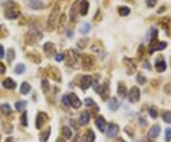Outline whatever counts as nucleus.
Returning <instances> with one entry per match:
<instances>
[{"label": "nucleus", "mask_w": 171, "mask_h": 142, "mask_svg": "<svg viewBox=\"0 0 171 142\" xmlns=\"http://www.w3.org/2000/svg\"><path fill=\"white\" fill-rule=\"evenodd\" d=\"M62 102H63L66 106L70 105V98H68V95H64V96H63V97H62Z\"/></svg>", "instance_id": "79ce46f5"}, {"label": "nucleus", "mask_w": 171, "mask_h": 142, "mask_svg": "<svg viewBox=\"0 0 171 142\" xmlns=\"http://www.w3.org/2000/svg\"><path fill=\"white\" fill-rule=\"evenodd\" d=\"M162 117L165 123H171V113L170 112H165L163 113Z\"/></svg>", "instance_id": "c756f323"}, {"label": "nucleus", "mask_w": 171, "mask_h": 142, "mask_svg": "<svg viewBox=\"0 0 171 142\" xmlns=\"http://www.w3.org/2000/svg\"><path fill=\"white\" fill-rule=\"evenodd\" d=\"M85 104L87 106H91V105H94V101L91 98H86L85 99Z\"/></svg>", "instance_id": "c03bdc74"}, {"label": "nucleus", "mask_w": 171, "mask_h": 142, "mask_svg": "<svg viewBox=\"0 0 171 142\" xmlns=\"http://www.w3.org/2000/svg\"><path fill=\"white\" fill-rule=\"evenodd\" d=\"M66 15H63L62 16H61V18H60V25H59V27L60 28H62V26L64 27L65 26V24H66Z\"/></svg>", "instance_id": "37998d69"}, {"label": "nucleus", "mask_w": 171, "mask_h": 142, "mask_svg": "<svg viewBox=\"0 0 171 142\" xmlns=\"http://www.w3.org/2000/svg\"><path fill=\"white\" fill-rule=\"evenodd\" d=\"M93 58L94 57H92L88 54L84 55L83 60H82V62H83L84 69H86V70H90V69L93 67V65H94V59Z\"/></svg>", "instance_id": "39448f33"}, {"label": "nucleus", "mask_w": 171, "mask_h": 142, "mask_svg": "<svg viewBox=\"0 0 171 142\" xmlns=\"http://www.w3.org/2000/svg\"><path fill=\"white\" fill-rule=\"evenodd\" d=\"M124 62H125V64L126 65V67H128V74H132L133 72L136 71V63H135V61L133 59H130V58H128V57H125Z\"/></svg>", "instance_id": "0eeeda50"}, {"label": "nucleus", "mask_w": 171, "mask_h": 142, "mask_svg": "<svg viewBox=\"0 0 171 142\" xmlns=\"http://www.w3.org/2000/svg\"><path fill=\"white\" fill-rule=\"evenodd\" d=\"M21 123L22 125L24 127H27L28 126V120H27V112H25L22 115V117H21Z\"/></svg>", "instance_id": "58836bf2"}, {"label": "nucleus", "mask_w": 171, "mask_h": 142, "mask_svg": "<svg viewBox=\"0 0 171 142\" xmlns=\"http://www.w3.org/2000/svg\"><path fill=\"white\" fill-rule=\"evenodd\" d=\"M102 19V15H101V12L100 10H97L96 13H95V15L93 16V20H95V21H100V20Z\"/></svg>", "instance_id": "a19ab883"}, {"label": "nucleus", "mask_w": 171, "mask_h": 142, "mask_svg": "<svg viewBox=\"0 0 171 142\" xmlns=\"http://www.w3.org/2000/svg\"><path fill=\"white\" fill-rule=\"evenodd\" d=\"M95 123H96V126L98 127V129L100 130L102 133H103V132H105L107 122H105V120L104 119V117H103V116L98 117V119H96V122H95Z\"/></svg>", "instance_id": "a211bd4d"}, {"label": "nucleus", "mask_w": 171, "mask_h": 142, "mask_svg": "<svg viewBox=\"0 0 171 142\" xmlns=\"http://www.w3.org/2000/svg\"><path fill=\"white\" fill-rule=\"evenodd\" d=\"M149 116L152 117V118H156L158 116V109L156 108L155 106H152L151 108L149 109Z\"/></svg>", "instance_id": "7c9ffc66"}, {"label": "nucleus", "mask_w": 171, "mask_h": 142, "mask_svg": "<svg viewBox=\"0 0 171 142\" xmlns=\"http://www.w3.org/2000/svg\"><path fill=\"white\" fill-rule=\"evenodd\" d=\"M88 121H90V115H88V112H83L81 113V116H80V119H79L80 124L82 126H85L88 123Z\"/></svg>", "instance_id": "aec40b11"}, {"label": "nucleus", "mask_w": 171, "mask_h": 142, "mask_svg": "<svg viewBox=\"0 0 171 142\" xmlns=\"http://www.w3.org/2000/svg\"><path fill=\"white\" fill-rule=\"evenodd\" d=\"M63 134L65 136V137L68 138V139H70L71 136H72V132H71L70 128L65 126L63 128Z\"/></svg>", "instance_id": "bb28decb"}, {"label": "nucleus", "mask_w": 171, "mask_h": 142, "mask_svg": "<svg viewBox=\"0 0 171 142\" xmlns=\"http://www.w3.org/2000/svg\"><path fill=\"white\" fill-rule=\"evenodd\" d=\"M159 24L167 34H171V18L169 17H163L159 19Z\"/></svg>", "instance_id": "7ed1b4c3"}, {"label": "nucleus", "mask_w": 171, "mask_h": 142, "mask_svg": "<svg viewBox=\"0 0 171 142\" xmlns=\"http://www.w3.org/2000/svg\"><path fill=\"white\" fill-rule=\"evenodd\" d=\"M5 16L8 19H16L19 16V12L16 11L13 8H10L9 10H7L5 13Z\"/></svg>", "instance_id": "2eb2a0df"}, {"label": "nucleus", "mask_w": 171, "mask_h": 142, "mask_svg": "<svg viewBox=\"0 0 171 142\" xmlns=\"http://www.w3.org/2000/svg\"><path fill=\"white\" fill-rule=\"evenodd\" d=\"M118 13H119V15L121 16H126V15H128L129 13H130V9H129L128 7H126V6L120 7V8L118 9Z\"/></svg>", "instance_id": "5701e85b"}, {"label": "nucleus", "mask_w": 171, "mask_h": 142, "mask_svg": "<svg viewBox=\"0 0 171 142\" xmlns=\"http://www.w3.org/2000/svg\"><path fill=\"white\" fill-rule=\"evenodd\" d=\"M88 9H90V3L88 0H82L79 5V11L81 15H88Z\"/></svg>", "instance_id": "f8f14e48"}, {"label": "nucleus", "mask_w": 171, "mask_h": 142, "mask_svg": "<svg viewBox=\"0 0 171 142\" xmlns=\"http://www.w3.org/2000/svg\"><path fill=\"white\" fill-rule=\"evenodd\" d=\"M48 119V115L45 113L41 112L38 113V116L36 117V128L37 129H40L42 128V126L44 125V123L46 122V120Z\"/></svg>", "instance_id": "1a4fd4ad"}, {"label": "nucleus", "mask_w": 171, "mask_h": 142, "mask_svg": "<svg viewBox=\"0 0 171 142\" xmlns=\"http://www.w3.org/2000/svg\"><path fill=\"white\" fill-rule=\"evenodd\" d=\"M165 9H166V8H165V6H163V8H162V7H161V8L158 10V11H157V13H162L163 12H165Z\"/></svg>", "instance_id": "09e8293b"}, {"label": "nucleus", "mask_w": 171, "mask_h": 142, "mask_svg": "<svg viewBox=\"0 0 171 142\" xmlns=\"http://www.w3.org/2000/svg\"><path fill=\"white\" fill-rule=\"evenodd\" d=\"M0 110L4 115H10L12 113V108L9 104H3V105L0 106Z\"/></svg>", "instance_id": "a878e982"}, {"label": "nucleus", "mask_w": 171, "mask_h": 142, "mask_svg": "<svg viewBox=\"0 0 171 142\" xmlns=\"http://www.w3.org/2000/svg\"><path fill=\"white\" fill-rule=\"evenodd\" d=\"M117 93H118V95L122 98H125L126 96V88H125V85L124 84V83L119 82Z\"/></svg>", "instance_id": "dca6fc26"}, {"label": "nucleus", "mask_w": 171, "mask_h": 142, "mask_svg": "<svg viewBox=\"0 0 171 142\" xmlns=\"http://www.w3.org/2000/svg\"><path fill=\"white\" fill-rule=\"evenodd\" d=\"M56 142H65V141L62 139V138H58V139L56 140Z\"/></svg>", "instance_id": "603ef678"}, {"label": "nucleus", "mask_w": 171, "mask_h": 142, "mask_svg": "<svg viewBox=\"0 0 171 142\" xmlns=\"http://www.w3.org/2000/svg\"><path fill=\"white\" fill-rule=\"evenodd\" d=\"M3 86L6 89H11L13 90L16 88V83L12 80V78H6L4 81H3Z\"/></svg>", "instance_id": "f3484780"}, {"label": "nucleus", "mask_w": 171, "mask_h": 142, "mask_svg": "<svg viewBox=\"0 0 171 142\" xmlns=\"http://www.w3.org/2000/svg\"><path fill=\"white\" fill-rule=\"evenodd\" d=\"M44 51H45V54H47V56H49V57L53 56L56 52L55 45L51 42H47L44 45Z\"/></svg>", "instance_id": "20e7f679"}, {"label": "nucleus", "mask_w": 171, "mask_h": 142, "mask_svg": "<svg viewBox=\"0 0 171 142\" xmlns=\"http://www.w3.org/2000/svg\"><path fill=\"white\" fill-rule=\"evenodd\" d=\"M30 91V85L27 82H23L21 87H20V93H23V95H27L29 93Z\"/></svg>", "instance_id": "b1692460"}, {"label": "nucleus", "mask_w": 171, "mask_h": 142, "mask_svg": "<svg viewBox=\"0 0 171 142\" xmlns=\"http://www.w3.org/2000/svg\"><path fill=\"white\" fill-rule=\"evenodd\" d=\"M160 132H161L160 126L159 125H154L148 132V137L150 138V139H155V138H157L159 136Z\"/></svg>", "instance_id": "9b49d317"}, {"label": "nucleus", "mask_w": 171, "mask_h": 142, "mask_svg": "<svg viewBox=\"0 0 171 142\" xmlns=\"http://www.w3.org/2000/svg\"><path fill=\"white\" fill-rule=\"evenodd\" d=\"M50 129L46 131L45 133H43L42 134H40V140L42 142H46L48 140V138L50 136Z\"/></svg>", "instance_id": "72a5a7b5"}, {"label": "nucleus", "mask_w": 171, "mask_h": 142, "mask_svg": "<svg viewBox=\"0 0 171 142\" xmlns=\"http://www.w3.org/2000/svg\"><path fill=\"white\" fill-rule=\"evenodd\" d=\"M95 139V134H94V132L91 131V130H88L87 134L84 137V141L85 142H93Z\"/></svg>", "instance_id": "4be33fe9"}, {"label": "nucleus", "mask_w": 171, "mask_h": 142, "mask_svg": "<svg viewBox=\"0 0 171 142\" xmlns=\"http://www.w3.org/2000/svg\"><path fill=\"white\" fill-rule=\"evenodd\" d=\"M6 142H13V138L12 137H8L6 139Z\"/></svg>", "instance_id": "3c124183"}, {"label": "nucleus", "mask_w": 171, "mask_h": 142, "mask_svg": "<svg viewBox=\"0 0 171 142\" xmlns=\"http://www.w3.org/2000/svg\"><path fill=\"white\" fill-rule=\"evenodd\" d=\"M29 7L32 10H40L44 8V4L40 0H30Z\"/></svg>", "instance_id": "4468645a"}, {"label": "nucleus", "mask_w": 171, "mask_h": 142, "mask_svg": "<svg viewBox=\"0 0 171 142\" xmlns=\"http://www.w3.org/2000/svg\"><path fill=\"white\" fill-rule=\"evenodd\" d=\"M92 83V77L90 75H85L81 80V88L83 90H87L91 85Z\"/></svg>", "instance_id": "ddd939ff"}, {"label": "nucleus", "mask_w": 171, "mask_h": 142, "mask_svg": "<svg viewBox=\"0 0 171 142\" xmlns=\"http://www.w3.org/2000/svg\"><path fill=\"white\" fill-rule=\"evenodd\" d=\"M8 58H7V60H8V62H11L14 59V57H15V53H14V51H13L12 49H9L8 50V56H7Z\"/></svg>", "instance_id": "2f4dec72"}, {"label": "nucleus", "mask_w": 171, "mask_h": 142, "mask_svg": "<svg viewBox=\"0 0 171 142\" xmlns=\"http://www.w3.org/2000/svg\"><path fill=\"white\" fill-rule=\"evenodd\" d=\"M26 106H27L26 101H18L15 103V109L18 111V112H22V111L26 108Z\"/></svg>", "instance_id": "cd10ccee"}, {"label": "nucleus", "mask_w": 171, "mask_h": 142, "mask_svg": "<svg viewBox=\"0 0 171 142\" xmlns=\"http://www.w3.org/2000/svg\"><path fill=\"white\" fill-rule=\"evenodd\" d=\"M139 122L142 124V125H146V121L143 120V118H140L139 119Z\"/></svg>", "instance_id": "8fccbe9b"}, {"label": "nucleus", "mask_w": 171, "mask_h": 142, "mask_svg": "<svg viewBox=\"0 0 171 142\" xmlns=\"http://www.w3.org/2000/svg\"><path fill=\"white\" fill-rule=\"evenodd\" d=\"M25 66H24L23 64H18V65H16V67L14 69V72H16L17 74H21L24 72V71H25Z\"/></svg>", "instance_id": "473e14b6"}, {"label": "nucleus", "mask_w": 171, "mask_h": 142, "mask_svg": "<svg viewBox=\"0 0 171 142\" xmlns=\"http://www.w3.org/2000/svg\"><path fill=\"white\" fill-rule=\"evenodd\" d=\"M64 57H65V55L63 54H58L56 56H55V59L57 60V61H62L63 59H64Z\"/></svg>", "instance_id": "49530a36"}, {"label": "nucleus", "mask_w": 171, "mask_h": 142, "mask_svg": "<svg viewBox=\"0 0 171 142\" xmlns=\"http://www.w3.org/2000/svg\"><path fill=\"white\" fill-rule=\"evenodd\" d=\"M137 80H138V82L140 83L141 85H143V84H145V82H146V78L143 77V75L142 74H139L138 75H137Z\"/></svg>", "instance_id": "f704fd0d"}, {"label": "nucleus", "mask_w": 171, "mask_h": 142, "mask_svg": "<svg viewBox=\"0 0 171 142\" xmlns=\"http://www.w3.org/2000/svg\"><path fill=\"white\" fill-rule=\"evenodd\" d=\"M140 90L138 87H136V86H134V87H132L130 92H129V95H128V100L129 102L131 103H136L139 101L140 99Z\"/></svg>", "instance_id": "f03ea898"}, {"label": "nucleus", "mask_w": 171, "mask_h": 142, "mask_svg": "<svg viewBox=\"0 0 171 142\" xmlns=\"http://www.w3.org/2000/svg\"><path fill=\"white\" fill-rule=\"evenodd\" d=\"M145 47H143V45H141V46L139 47V49H138V57H139V59H142V57L143 56V54H145Z\"/></svg>", "instance_id": "c9c22d12"}, {"label": "nucleus", "mask_w": 171, "mask_h": 142, "mask_svg": "<svg viewBox=\"0 0 171 142\" xmlns=\"http://www.w3.org/2000/svg\"><path fill=\"white\" fill-rule=\"evenodd\" d=\"M68 98H70V105L73 107L75 109H78L80 108L82 103H81V100L78 98V96L75 95L74 93H71L70 95H68Z\"/></svg>", "instance_id": "6e6552de"}, {"label": "nucleus", "mask_w": 171, "mask_h": 142, "mask_svg": "<svg viewBox=\"0 0 171 142\" xmlns=\"http://www.w3.org/2000/svg\"><path fill=\"white\" fill-rule=\"evenodd\" d=\"M0 138H1V136H0Z\"/></svg>", "instance_id": "864d4df0"}, {"label": "nucleus", "mask_w": 171, "mask_h": 142, "mask_svg": "<svg viewBox=\"0 0 171 142\" xmlns=\"http://www.w3.org/2000/svg\"><path fill=\"white\" fill-rule=\"evenodd\" d=\"M49 88H50L49 82H48L46 79L42 80V89H43V92L44 93H47V91H49Z\"/></svg>", "instance_id": "e433bc0d"}, {"label": "nucleus", "mask_w": 171, "mask_h": 142, "mask_svg": "<svg viewBox=\"0 0 171 142\" xmlns=\"http://www.w3.org/2000/svg\"><path fill=\"white\" fill-rule=\"evenodd\" d=\"M4 47L2 46V45H0V58H3L4 57Z\"/></svg>", "instance_id": "de8ad7c7"}, {"label": "nucleus", "mask_w": 171, "mask_h": 142, "mask_svg": "<svg viewBox=\"0 0 171 142\" xmlns=\"http://www.w3.org/2000/svg\"><path fill=\"white\" fill-rule=\"evenodd\" d=\"M88 43V38H82L77 42V46L80 48V49H85L87 47V45Z\"/></svg>", "instance_id": "c85d7f7f"}, {"label": "nucleus", "mask_w": 171, "mask_h": 142, "mask_svg": "<svg viewBox=\"0 0 171 142\" xmlns=\"http://www.w3.org/2000/svg\"><path fill=\"white\" fill-rule=\"evenodd\" d=\"M77 4L78 1H75L70 9V19L71 22H75L77 19Z\"/></svg>", "instance_id": "9d476101"}, {"label": "nucleus", "mask_w": 171, "mask_h": 142, "mask_svg": "<svg viewBox=\"0 0 171 142\" xmlns=\"http://www.w3.org/2000/svg\"><path fill=\"white\" fill-rule=\"evenodd\" d=\"M5 72H6V67H5V65L3 64L2 62H0V74H5Z\"/></svg>", "instance_id": "a18cd8bd"}, {"label": "nucleus", "mask_w": 171, "mask_h": 142, "mask_svg": "<svg viewBox=\"0 0 171 142\" xmlns=\"http://www.w3.org/2000/svg\"><path fill=\"white\" fill-rule=\"evenodd\" d=\"M165 139L166 142H169L171 140V129H170V128H166V129H165Z\"/></svg>", "instance_id": "4c0bfd02"}, {"label": "nucleus", "mask_w": 171, "mask_h": 142, "mask_svg": "<svg viewBox=\"0 0 171 142\" xmlns=\"http://www.w3.org/2000/svg\"><path fill=\"white\" fill-rule=\"evenodd\" d=\"M90 23L85 22V23H83L81 25V27H80V33H81L87 34V33H90Z\"/></svg>", "instance_id": "393cba45"}, {"label": "nucleus", "mask_w": 171, "mask_h": 142, "mask_svg": "<svg viewBox=\"0 0 171 142\" xmlns=\"http://www.w3.org/2000/svg\"><path fill=\"white\" fill-rule=\"evenodd\" d=\"M60 13V5L59 4H55L53 6L52 10L49 15V18H48V22H47V30L51 32L54 29V25H55V21L57 20L58 15Z\"/></svg>", "instance_id": "f257e3e1"}, {"label": "nucleus", "mask_w": 171, "mask_h": 142, "mask_svg": "<svg viewBox=\"0 0 171 142\" xmlns=\"http://www.w3.org/2000/svg\"><path fill=\"white\" fill-rule=\"evenodd\" d=\"M118 131H119V129L117 126L113 125V124H110L108 128V136L109 137H114L116 134H117Z\"/></svg>", "instance_id": "6ab92c4d"}, {"label": "nucleus", "mask_w": 171, "mask_h": 142, "mask_svg": "<svg viewBox=\"0 0 171 142\" xmlns=\"http://www.w3.org/2000/svg\"><path fill=\"white\" fill-rule=\"evenodd\" d=\"M108 108L111 111H116L119 108V102L118 100L116 99V97H112L110 100L108 101Z\"/></svg>", "instance_id": "412c9836"}, {"label": "nucleus", "mask_w": 171, "mask_h": 142, "mask_svg": "<svg viewBox=\"0 0 171 142\" xmlns=\"http://www.w3.org/2000/svg\"><path fill=\"white\" fill-rule=\"evenodd\" d=\"M155 68H156L157 72H165L166 70V63H165V61L163 57L159 56L156 59Z\"/></svg>", "instance_id": "423d86ee"}, {"label": "nucleus", "mask_w": 171, "mask_h": 142, "mask_svg": "<svg viewBox=\"0 0 171 142\" xmlns=\"http://www.w3.org/2000/svg\"><path fill=\"white\" fill-rule=\"evenodd\" d=\"M145 3L149 8H154L157 4V0H145Z\"/></svg>", "instance_id": "ea45409f"}]
</instances>
